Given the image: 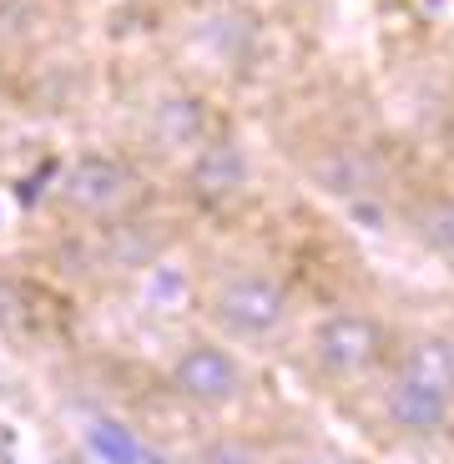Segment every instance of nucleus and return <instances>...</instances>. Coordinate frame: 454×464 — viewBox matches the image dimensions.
<instances>
[{
  "mask_svg": "<svg viewBox=\"0 0 454 464\" xmlns=\"http://www.w3.org/2000/svg\"><path fill=\"white\" fill-rule=\"evenodd\" d=\"M212 328L233 343H273L288 334L293 324V288L273 273V267H227L217 273L202 298Z\"/></svg>",
  "mask_w": 454,
  "mask_h": 464,
  "instance_id": "1",
  "label": "nucleus"
},
{
  "mask_svg": "<svg viewBox=\"0 0 454 464\" xmlns=\"http://www.w3.org/2000/svg\"><path fill=\"white\" fill-rule=\"evenodd\" d=\"M192 464H268V459H263V454H257L247 440H237V434H222V440H208V444H202Z\"/></svg>",
  "mask_w": 454,
  "mask_h": 464,
  "instance_id": "11",
  "label": "nucleus"
},
{
  "mask_svg": "<svg viewBox=\"0 0 454 464\" xmlns=\"http://www.w3.org/2000/svg\"><path fill=\"white\" fill-rule=\"evenodd\" d=\"M449 167H454V137H449Z\"/></svg>",
  "mask_w": 454,
  "mask_h": 464,
  "instance_id": "12",
  "label": "nucleus"
},
{
  "mask_svg": "<svg viewBox=\"0 0 454 464\" xmlns=\"http://www.w3.org/2000/svg\"><path fill=\"white\" fill-rule=\"evenodd\" d=\"M389 369L414 373V379L440 383V389H449V394H454V338L449 334H420V338H409L404 348H394Z\"/></svg>",
  "mask_w": 454,
  "mask_h": 464,
  "instance_id": "10",
  "label": "nucleus"
},
{
  "mask_svg": "<svg viewBox=\"0 0 454 464\" xmlns=\"http://www.w3.org/2000/svg\"><path fill=\"white\" fill-rule=\"evenodd\" d=\"M379 414L399 440H444L454 430V394L440 383H424L414 373L384 369V389H379Z\"/></svg>",
  "mask_w": 454,
  "mask_h": 464,
  "instance_id": "5",
  "label": "nucleus"
},
{
  "mask_svg": "<svg viewBox=\"0 0 454 464\" xmlns=\"http://www.w3.org/2000/svg\"><path fill=\"white\" fill-rule=\"evenodd\" d=\"M151 137L162 141V151H192L212 137V116L202 106V96H167V102L151 106Z\"/></svg>",
  "mask_w": 454,
  "mask_h": 464,
  "instance_id": "9",
  "label": "nucleus"
},
{
  "mask_svg": "<svg viewBox=\"0 0 454 464\" xmlns=\"http://www.w3.org/2000/svg\"><path fill=\"white\" fill-rule=\"evenodd\" d=\"M187 192L208 208H222L247 192L253 182V162H247V147L233 137V131H212L192 157H187Z\"/></svg>",
  "mask_w": 454,
  "mask_h": 464,
  "instance_id": "6",
  "label": "nucleus"
},
{
  "mask_svg": "<svg viewBox=\"0 0 454 464\" xmlns=\"http://www.w3.org/2000/svg\"><path fill=\"white\" fill-rule=\"evenodd\" d=\"M394 359V338L363 308H333L314 324L308 334V363L324 383L338 389H353V383H369L373 373H384Z\"/></svg>",
  "mask_w": 454,
  "mask_h": 464,
  "instance_id": "3",
  "label": "nucleus"
},
{
  "mask_svg": "<svg viewBox=\"0 0 454 464\" xmlns=\"http://www.w3.org/2000/svg\"><path fill=\"white\" fill-rule=\"evenodd\" d=\"M404 227L424 253L454 257V177L409 192L404 198Z\"/></svg>",
  "mask_w": 454,
  "mask_h": 464,
  "instance_id": "8",
  "label": "nucleus"
},
{
  "mask_svg": "<svg viewBox=\"0 0 454 464\" xmlns=\"http://www.w3.org/2000/svg\"><path fill=\"white\" fill-rule=\"evenodd\" d=\"M303 167H308V177L324 187L328 198H369V192L384 187V157L359 137L324 141L314 151V162H303Z\"/></svg>",
  "mask_w": 454,
  "mask_h": 464,
  "instance_id": "7",
  "label": "nucleus"
},
{
  "mask_svg": "<svg viewBox=\"0 0 454 464\" xmlns=\"http://www.w3.org/2000/svg\"><path fill=\"white\" fill-rule=\"evenodd\" d=\"M56 208L96 227H121L147 208V177L117 151H82L56 182Z\"/></svg>",
  "mask_w": 454,
  "mask_h": 464,
  "instance_id": "2",
  "label": "nucleus"
},
{
  "mask_svg": "<svg viewBox=\"0 0 454 464\" xmlns=\"http://www.w3.org/2000/svg\"><path fill=\"white\" fill-rule=\"evenodd\" d=\"M167 383L187 404L198 409H227L243 399L247 389V369L237 359V348H227L222 338H192L172 353V369H167Z\"/></svg>",
  "mask_w": 454,
  "mask_h": 464,
  "instance_id": "4",
  "label": "nucleus"
}]
</instances>
